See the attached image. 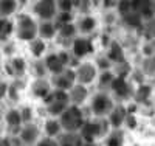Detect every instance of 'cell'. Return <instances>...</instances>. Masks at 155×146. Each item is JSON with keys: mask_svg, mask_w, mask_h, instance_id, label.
I'll use <instances>...</instances> for the list:
<instances>
[{"mask_svg": "<svg viewBox=\"0 0 155 146\" xmlns=\"http://www.w3.org/2000/svg\"><path fill=\"white\" fill-rule=\"evenodd\" d=\"M58 3L56 0H37L33 6L34 16L41 20H53L58 14Z\"/></svg>", "mask_w": 155, "mask_h": 146, "instance_id": "cell-8", "label": "cell"}, {"mask_svg": "<svg viewBox=\"0 0 155 146\" xmlns=\"http://www.w3.org/2000/svg\"><path fill=\"white\" fill-rule=\"evenodd\" d=\"M74 83H76V76H74V70L71 69H64L62 72L53 75V79H51V84L54 86V89H61V90H68Z\"/></svg>", "mask_w": 155, "mask_h": 146, "instance_id": "cell-10", "label": "cell"}, {"mask_svg": "<svg viewBox=\"0 0 155 146\" xmlns=\"http://www.w3.org/2000/svg\"><path fill=\"white\" fill-rule=\"evenodd\" d=\"M132 9L146 20L155 17V0H132Z\"/></svg>", "mask_w": 155, "mask_h": 146, "instance_id": "cell-13", "label": "cell"}, {"mask_svg": "<svg viewBox=\"0 0 155 146\" xmlns=\"http://www.w3.org/2000/svg\"><path fill=\"white\" fill-rule=\"evenodd\" d=\"M0 146H11V141L8 138H0Z\"/></svg>", "mask_w": 155, "mask_h": 146, "instance_id": "cell-41", "label": "cell"}, {"mask_svg": "<svg viewBox=\"0 0 155 146\" xmlns=\"http://www.w3.org/2000/svg\"><path fill=\"white\" fill-rule=\"evenodd\" d=\"M36 146H59V141L53 137H44L37 140Z\"/></svg>", "mask_w": 155, "mask_h": 146, "instance_id": "cell-36", "label": "cell"}, {"mask_svg": "<svg viewBox=\"0 0 155 146\" xmlns=\"http://www.w3.org/2000/svg\"><path fill=\"white\" fill-rule=\"evenodd\" d=\"M109 121L104 120V118H96V120H90L84 123V126L81 127L79 134L82 137L84 141H96L98 138L104 137L107 132H109Z\"/></svg>", "mask_w": 155, "mask_h": 146, "instance_id": "cell-4", "label": "cell"}, {"mask_svg": "<svg viewBox=\"0 0 155 146\" xmlns=\"http://www.w3.org/2000/svg\"><path fill=\"white\" fill-rule=\"evenodd\" d=\"M30 51H31V55L36 59H41L45 55V51H47L45 41L41 39V37H36V39H33V41H30Z\"/></svg>", "mask_w": 155, "mask_h": 146, "instance_id": "cell-27", "label": "cell"}, {"mask_svg": "<svg viewBox=\"0 0 155 146\" xmlns=\"http://www.w3.org/2000/svg\"><path fill=\"white\" fill-rule=\"evenodd\" d=\"M34 69H36V75H37V76H44V73L47 72L45 64H44L42 61H37V62L34 64Z\"/></svg>", "mask_w": 155, "mask_h": 146, "instance_id": "cell-38", "label": "cell"}, {"mask_svg": "<svg viewBox=\"0 0 155 146\" xmlns=\"http://www.w3.org/2000/svg\"><path fill=\"white\" fill-rule=\"evenodd\" d=\"M113 78H115V73H112L110 70H104L96 79L99 81V87H101V89H110Z\"/></svg>", "mask_w": 155, "mask_h": 146, "instance_id": "cell-33", "label": "cell"}, {"mask_svg": "<svg viewBox=\"0 0 155 146\" xmlns=\"http://www.w3.org/2000/svg\"><path fill=\"white\" fill-rule=\"evenodd\" d=\"M143 73L147 76H155V53H149L141 64Z\"/></svg>", "mask_w": 155, "mask_h": 146, "instance_id": "cell-30", "label": "cell"}, {"mask_svg": "<svg viewBox=\"0 0 155 146\" xmlns=\"http://www.w3.org/2000/svg\"><path fill=\"white\" fill-rule=\"evenodd\" d=\"M110 90L113 92V95L118 98L120 101H124L129 97H132L130 84H129V81L124 76H116L115 75L113 81H112V86H110Z\"/></svg>", "mask_w": 155, "mask_h": 146, "instance_id": "cell-9", "label": "cell"}, {"mask_svg": "<svg viewBox=\"0 0 155 146\" xmlns=\"http://www.w3.org/2000/svg\"><path fill=\"white\" fill-rule=\"evenodd\" d=\"M14 34V22L9 17H0V41H8Z\"/></svg>", "mask_w": 155, "mask_h": 146, "instance_id": "cell-25", "label": "cell"}, {"mask_svg": "<svg viewBox=\"0 0 155 146\" xmlns=\"http://www.w3.org/2000/svg\"><path fill=\"white\" fill-rule=\"evenodd\" d=\"M59 121H61L62 131L79 132L85 123V115L81 109V106L68 104V107L59 115Z\"/></svg>", "mask_w": 155, "mask_h": 146, "instance_id": "cell-1", "label": "cell"}, {"mask_svg": "<svg viewBox=\"0 0 155 146\" xmlns=\"http://www.w3.org/2000/svg\"><path fill=\"white\" fill-rule=\"evenodd\" d=\"M8 70L12 76H16V78H20L25 75V72H27V62H25L23 58L20 56H16V58H12L8 64Z\"/></svg>", "mask_w": 155, "mask_h": 146, "instance_id": "cell-21", "label": "cell"}, {"mask_svg": "<svg viewBox=\"0 0 155 146\" xmlns=\"http://www.w3.org/2000/svg\"><path fill=\"white\" fill-rule=\"evenodd\" d=\"M113 100L107 95V93H96L93 98H92V104H90V109H92L93 115L96 118H104L110 114L112 107H113Z\"/></svg>", "mask_w": 155, "mask_h": 146, "instance_id": "cell-5", "label": "cell"}, {"mask_svg": "<svg viewBox=\"0 0 155 146\" xmlns=\"http://www.w3.org/2000/svg\"><path fill=\"white\" fill-rule=\"evenodd\" d=\"M141 31H143V36L147 39V41H152L155 37V17H150V19H146L141 23Z\"/></svg>", "mask_w": 155, "mask_h": 146, "instance_id": "cell-29", "label": "cell"}, {"mask_svg": "<svg viewBox=\"0 0 155 146\" xmlns=\"http://www.w3.org/2000/svg\"><path fill=\"white\" fill-rule=\"evenodd\" d=\"M74 76H76V83L88 86L96 81L98 78V67L95 62H82L76 67L74 70Z\"/></svg>", "mask_w": 155, "mask_h": 146, "instance_id": "cell-6", "label": "cell"}, {"mask_svg": "<svg viewBox=\"0 0 155 146\" xmlns=\"http://www.w3.org/2000/svg\"><path fill=\"white\" fill-rule=\"evenodd\" d=\"M8 89H9V87H8L6 84H3V83L0 84V98H2L3 95H6V93H8Z\"/></svg>", "mask_w": 155, "mask_h": 146, "instance_id": "cell-40", "label": "cell"}, {"mask_svg": "<svg viewBox=\"0 0 155 146\" xmlns=\"http://www.w3.org/2000/svg\"><path fill=\"white\" fill-rule=\"evenodd\" d=\"M58 36V25L54 20H41L37 26V37L44 39V41H50Z\"/></svg>", "mask_w": 155, "mask_h": 146, "instance_id": "cell-16", "label": "cell"}, {"mask_svg": "<svg viewBox=\"0 0 155 146\" xmlns=\"http://www.w3.org/2000/svg\"><path fill=\"white\" fill-rule=\"evenodd\" d=\"M56 3H58L59 11H71L73 12V9L76 6H79L81 0H56Z\"/></svg>", "mask_w": 155, "mask_h": 146, "instance_id": "cell-34", "label": "cell"}, {"mask_svg": "<svg viewBox=\"0 0 155 146\" xmlns=\"http://www.w3.org/2000/svg\"><path fill=\"white\" fill-rule=\"evenodd\" d=\"M67 93H68L70 104H74V106H82L88 100V89H87V86L79 84V83H74L67 90Z\"/></svg>", "mask_w": 155, "mask_h": 146, "instance_id": "cell-12", "label": "cell"}, {"mask_svg": "<svg viewBox=\"0 0 155 146\" xmlns=\"http://www.w3.org/2000/svg\"><path fill=\"white\" fill-rule=\"evenodd\" d=\"M20 115H22V121L23 123H30L31 118H33V110L30 107H23L20 110Z\"/></svg>", "mask_w": 155, "mask_h": 146, "instance_id": "cell-37", "label": "cell"}, {"mask_svg": "<svg viewBox=\"0 0 155 146\" xmlns=\"http://www.w3.org/2000/svg\"><path fill=\"white\" fill-rule=\"evenodd\" d=\"M152 95V87L150 86H140L137 90H135V93H134V98L137 103H146Z\"/></svg>", "mask_w": 155, "mask_h": 146, "instance_id": "cell-31", "label": "cell"}, {"mask_svg": "<svg viewBox=\"0 0 155 146\" xmlns=\"http://www.w3.org/2000/svg\"><path fill=\"white\" fill-rule=\"evenodd\" d=\"M116 11H118L120 16H124L127 12L134 11L132 9V0H118V3H116Z\"/></svg>", "mask_w": 155, "mask_h": 146, "instance_id": "cell-35", "label": "cell"}, {"mask_svg": "<svg viewBox=\"0 0 155 146\" xmlns=\"http://www.w3.org/2000/svg\"><path fill=\"white\" fill-rule=\"evenodd\" d=\"M93 51V44L88 37L81 36V37H74L73 39V44H71V53L74 55V58L81 59L85 58L87 55Z\"/></svg>", "mask_w": 155, "mask_h": 146, "instance_id": "cell-11", "label": "cell"}, {"mask_svg": "<svg viewBox=\"0 0 155 146\" xmlns=\"http://www.w3.org/2000/svg\"><path fill=\"white\" fill-rule=\"evenodd\" d=\"M82 146H96V144H95V141H92V143H90V141H84Z\"/></svg>", "mask_w": 155, "mask_h": 146, "instance_id": "cell-42", "label": "cell"}, {"mask_svg": "<svg viewBox=\"0 0 155 146\" xmlns=\"http://www.w3.org/2000/svg\"><path fill=\"white\" fill-rule=\"evenodd\" d=\"M22 143L25 144H36L37 140L41 138V129H39V126L33 124V123H25V126L20 129V134H19Z\"/></svg>", "mask_w": 155, "mask_h": 146, "instance_id": "cell-14", "label": "cell"}, {"mask_svg": "<svg viewBox=\"0 0 155 146\" xmlns=\"http://www.w3.org/2000/svg\"><path fill=\"white\" fill-rule=\"evenodd\" d=\"M76 33H78V28L73 22H68V23H62V25H58V36L64 41H68V39H74L76 37Z\"/></svg>", "mask_w": 155, "mask_h": 146, "instance_id": "cell-26", "label": "cell"}, {"mask_svg": "<svg viewBox=\"0 0 155 146\" xmlns=\"http://www.w3.org/2000/svg\"><path fill=\"white\" fill-rule=\"evenodd\" d=\"M116 3H118V0H102V5L106 8H113L116 6Z\"/></svg>", "mask_w": 155, "mask_h": 146, "instance_id": "cell-39", "label": "cell"}, {"mask_svg": "<svg viewBox=\"0 0 155 146\" xmlns=\"http://www.w3.org/2000/svg\"><path fill=\"white\" fill-rule=\"evenodd\" d=\"M37 26L39 23L30 14H20L14 22V34L19 41L30 42L37 37Z\"/></svg>", "mask_w": 155, "mask_h": 146, "instance_id": "cell-2", "label": "cell"}, {"mask_svg": "<svg viewBox=\"0 0 155 146\" xmlns=\"http://www.w3.org/2000/svg\"><path fill=\"white\" fill-rule=\"evenodd\" d=\"M124 23L129 25V26H132V28H140L141 23H143V19H141V16L138 14V12L135 11H130V12H127V14L121 16Z\"/></svg>", "mask_w": 155, "mask_h": 146, "instance_id": "cell-32", "label": "cell"}, {"mask_svg": "<svg viewBox=\"0 0 155 146\" xmlns=\"http://www.w3.org/2000/svg\"><path fill=\"white\" fill-rule=\"evenodd\" d=\"M44 101H45L47 112L51 117H59L64 110L68 107V104H70L67 90H61V89L51 90Z\"/></svg>", "mask_w": 155, "mask_h": 146, "instance_id": "cell-3", "label": "cell"}, {"mask_svg": "<svg viewBox=\"0 0 155 146\" xmlns=\"http://www.w3.org/2000/svg\"><path fill=\"white\" fill-rule=\"evenodd\" d=\"M3 120H5L6 126H8V127H11V129H16V127L19 129V127L23 124V121H22V115H20V110H17V109H9V110L5 114Z\"/></svg>", "mask_w": 155, "mask_h": 146, "instance_id": "cell-23", "label": "cell"}, {"mask_svg": "<svg viewBox=\"0 0 155 146\" xmlns=\"http://www.w3.org/2000/svg\"><path fill=\"white\" fill-rule=\"evenodd\" d=\"M127 110H126V107L123 104H116V106H113L112 107V110H110V114L107 115V121H109V124L112 126V127H115V129H118V127H121L124 123H126V120H127Z\"/></svg>", "mask_w": 155, "mask_h": 146, "instance_id": "cell-15", "label": "cell"}, {"mask_svg": "<svg viewBox=\"0 0 155 146\" xmlns=\"http://www.w3.org/2000/svg\"><path fill=\"white\" fill-rule=\"evenodd\" d=\"M19 0H0V17H11L17 12Z\"/></svg>", "mask_w": 155, "mask_h": 146, "instance_id": "cell-24", "label": "cell"}, {"mask_svg": "<svg viewBox=\"0 0 155 146\" xmlns=\"http://www.w3.org/2000/svg\"><path fill=\"white\" fill-rule=\"evenodd\" d=\"M58 141H59V146H82L84 144V140L79 132H70V131L61 132Z\"/></svg>", "mask_w": 155, "mask_h": 146, "instance_id": "cell-18", "label": "cell"}, {"mask_svg": "<svg viewBox=\"0 0 155 146\" xmlns=\"http://www.w3.org/2000/svg\"><path fill=\"white\" fill-rule=\"evenodd\" d=\"M109 61L112 64H120V62H124L126 61V55H124V50L121 47V44L118 42H112L107 48V55Z\"/></svg>", "mask_w": 155, "mask_h": 146, "instance_id": "cell-20", "label": "cell"}, {"mask_svg": "<svg viewBox=\"0 0 155 146\" xmlns=\"http://www.w3.org/2000/svg\"><path fill=\"white\" fill-rule=\"evenodd\" d=\"M124 144V134L118 127L106 137V146H123Z\"/></svg>", "mask_w": 155, "mask_h": 146, "instance_id": "cell-28", "label": "cell"}, {"mask_svg": "<svg viewBox=\"0 0 155 146\" xmlns=\"http://www.w3.org/2000/svg\"><path fill=\"white\" fill-rule=\"evenodd\" d=\"M50 92H51V84L44 76H37V79L31 84V93L39 100H45Z\"/></svg>", "mask_w": 155, "mask_h": 146, "instance_id": "cell-17", "label": "cell"}, {"mask_svg": "<svg viewBox=\"0 0 155 146\" xmlns=\"http://www.w3.org/2000/svg\"><path fill=\"white\" fill-rule=\"evenodd\" d=\"M44 131H45V135L47 137H53V138H58L62 132V126H61V121L56 120V118H48L44 124Z\"/></svg>", "mask_w": 155, "mask_h": 146, "instance_id": "cell-22", "label": "cell"}, {"mask_svg": "<svg viewBox=\"0 0 155 146\" xmlns=\"http://www.w3.org/2000/svg\"><path fill=\"white\" fill-rule=\"evenodd\" d=\"M96 25H98V22H96V19L92 14H85V16H82L79 20H78L76 28L82 34H90V33H93L96 30Z\"/></svg>", "mask_w": 155, "mask_h": 146, "instance_id": "cell-19", "label": "cell"}, {"mask_svg": "<svg viewBox=\"0 0 155 146\" xmlns=\"http://www.w3.org/2000/svg\"><path fill=\"white\" fill-rule=\"evenodd\" d=\"M22 2H25V0H22Z\"/></svg>", "mask_w": 155, "mask_h": 146, "instance_id": "cell-43", "label": "cell"}, {"mask_svg": "<svg viewBox=\"0 0 155 146\" xmlns=\"http://www.w3.org/2000/svg\"><path fill=\"white\" fill-rule=\"evenodd\" d=\"M45 69L48 73L56 75L59 72H62L64 69H67V65L70 64V56L67 55V51H59V53H53L48 55L44 61Z\"/></svg>", "mask_w": 155, "mask_h": 146, "instance_id": "cell-7", "label": "cell"}]
</instances>
